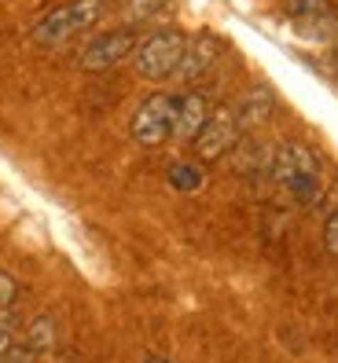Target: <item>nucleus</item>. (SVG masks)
Wrapping results in <instances>:
<instances>
[{
  "mask_svg": "<svg viewBox=\"0 0 338 363\" xmlns=\"http://www.w3.org/2000/svg\"><path fill=\"white\" fill-rule=\"evenodd\" d=\"M103 11H107V0H70V4H59L52 11H45L33 26V40L45 48H59L81 30L96 26Z\"/></svg>",
  "mask_w": 338,
  "mask_h": 363,
  "instance_id": "1",
  "label": "nucleus"
},
{
  "mask_svg": "<svg viewBox=\"0 0 338 363\" xmlns=\"http://www.w3.org/2000/svg\"><path fill=\"white\" fill-rule=\"evenodd\" d=\"M184 48H187V37L180 30H155L151 37H143L136 45L133 67L143 81H165V77H173Z\"/></svg>",
  "mask_w": 338,
  "mask_h": 363,
  "instance_id": "2",
  "label": "nucleus"
},
{
  "mask_svg": "<svg viewBox=\"0 0 338 363\" xmlns=\"http://www.w3.org/2000/svg\"><path fill=\"white\" fill-rule=\"evenodd\" d=\"M173 114H177V96L169 92H151L129 121V133L140 147H162L173 140Z\"/></svg>",
  "mask_w": 338,
  "mask_h": 363,
  "instance_id": "3",
  "label": "nucleus"
},
{
  "mask_svg": "<svg viewBox=\"0 0 338 363\" xmlns=\"http://www.w3.org/2000/svg\"><path fill=\"white\" fill-rule=\"evenodd\" d=\"M239 125H236V114H231V106H221L206 118V125L199 129V136L192 140V151L199 162H221L224 155H231V147L239 143Z\"/></svg>",
  "mask_w": 338,
  "mask_h": 363,
  "instance_id": "4",
  "label": "nucleus"
},
{
  "mask_svg": "<svg viewBox=\"0 0 338 363\" xmlns=\"http://www.w3.org/2000/svg\"><path fill=\"white\" fill-rule=\"evenodd\" d=\"M136 33L133 30H111V33H99V37H92L89 45L81 48V55H77V67L81 70H89V74H103V70H111V67H118L121 59H129L133 52H136Z\"/></svg>",
  "mask_w": 338,
  "mask_h": 363,
  "instance_id": "5",
  "label": "nucleus"
},
{
  "mask_svg": "<svg viewBox=\"0 0 338 363\" xmlns=\"http://www.w3.org/2000/svg\"><path fill=\"white\" fill-rule=\"evenodd\" d=\"M268 173L276 184H287L294 177H320V158H316L305 143H280L276 151H272V162H268Z\"/></svg>",
  "mask_w": 338,
  "mask_h": 363,
  "instance_id": "6",
  "label": "nucleus"
},
{
  "mask_svg": "<svg viewBox=\"0 0 338 363\" xmlns=\"http://www.w3.org/2000/svg\"><path fill=\"white\" fill-rule=\"evenodd\" d=\"M217 55H221V40H217L214 33L192 37V40H187V48H184V55H180V62H177V70H173L177 84H195V81H202V77L209 74V67L217 62Z\"/></svg>",
  "mask_w": 338,
  "mask_h": 363,
  "instance_id": "7",
  "label": "nucleus"
},
{
  "mask_svg": "<svg viewBox=\"0 0 338 363\" xmlns=\"http://www.w3.org/2000/svg\"><path fill=\"white\" fill-rule=\"evenodd\" d=\"M209 118V103L202 92H184L177 96V114H173V140L180 143H192L199 136V129Z\"/></svg>",
  "mask_w": 338,
  "mask_h": 363,
  "instance_id": "8",
  "label": "nucleus"
},
{
  "mask_svg": "<svg viewBox=\"0 0 338 363\" xmlns=\"http://www.w3.org/2000/svg\"><path fill=\"white\" fill-rule=\"evenodd\" d=\"M272 111H276V99H272L268 89H250L236 106H231L239 133H250V129H258V125H265L272 118Z\"/></svg>",
  "mask_w": 338,
  "mask_h": 363,
  "instance_id": "9",
  "label": "nucleus"
},
{
  "mask_svg": "<svg viewBox=\"0 0 338 363\" xmlns=\"http://www.w3.org/2000/svg\"><path fill=\"white\" fill-rule=\"evenodd\" d=\"M23 341H26V345H30L37 356L52 352V349L59 345V327H55V319H52L48 312L33 315L30 323H26V334H23Z\"/></svg>",
  "mask_w": 338,
  "mask_h": 363,
  "instance_id": "10",
  "label": "nucleus"
},
{
  "mask_svg": "<svg viewBox=\"0 0 338 363\" xmlns=\"http://www.w3.org/2000/svg\"><path fill=\"white\" fill-rule=\"evenodd\" d=\"M231 151H236V169L239 173H258V169H268V162H272V155H265V147L258 140H239Z\"/></svg>",
  "mask_w": 338,
  "mask_h": 363,
  "instance_id": "11",
  "label": "nucleus"
},
{
  "mask_svg": "<svg viewBox=\"0 0 338 363\" xmlns=\"http://www.w3.org/2000/svg\"><path fill=\"white\" fill-rule=\"evenodd\" d=\"M173 8V0H125V18L129 23H151Z\"/></svg>",
  "mask_w": 338,
  "mask_h": 363,
  "instance_id": "12",
  "label": "nucleus"
},
{
  "mask_svg": "<svg viewBox=\"0 0 338 363\" xmlns=\"http://www.w3.org/2000/svg\"><path fill=\"white\" fill-rule=\"evenodd\" d=\"M169 184H173L177 191H199L202 173L195 165H187V162H173V165H169Z\"/></svg>",
  "mask_w": 338,
  "mask_h": 363,
  "instance_id": "13",
  "label": "nucleus"
},
{
  "mask_svg": "<svg viewBox=\"0 0 338 363\" xmlns=\"http://www.w3.org/2000/svg\"><path fill=\"white\" fill-rule=\"evenodd\" d=\"M287 15L302 18V23H312V18L331 15V8H327V0H287Z\"/></svg>",
  "mask_w": 338,
  "mask_h": 363,
  "instance_id": "14",
  "label": "nucleus"
},
{
  "mask_svg": "<svg viewBox=\"0 0 338 363\" xmlns=\"http://www.w3.org/2000/svg\"><path fill=\"white\" fill-rule=\"evenodd\" d=\"M15 327H18L15 312L11 308H0V359L15 349Z\"/></svg>",
  "mask_w": 338,
  "mask_h": 363,
  "instance_id": "15",
  "label": "nucleus"
},
{
  "mask_svg": "<svg viewBox=\"0 0 338 363\" xmlns=\"http://www.w3.org/2000/svg\"><path fill=\"white\" fill-rule=\"evenodd\" d=\"M15 297H18V283H15V275L0 272V308H11V305H15Z\"/></svg>",
  "mask_w": 338,
  "mask_h": 363,
  "instance_id": "16",
  "label": "nucleus"
},
{
  "mask_svg": "<svg viewBox=\"0 0 338 363\" xmlns=\"http://www.w3.org/2000/svg\"><path fill=\"white\" fill-rule=\"evenodd\" d=\"M324 250L331 253V257H338V209L324 220Z\"/></svg>",
  "mask_w": 338,
  "mask_h": 363,
  "instance_id": "17",
  "label": "nucleus"
},
{
  "mask_svg": "<svg viewBox=\"0 0 338 363\" xmlns=\"http://www.w3.org/2000/svg\"><path fill=\"white\" fill-rule=\"evenodd\" d=\"M334 70H338V48H334Z\"/></svg>",
  "mask_w": 338,
  "mask_h": 363,
  "instance_id": "18",
  "label": "nucleus"
},
{
  "mask_svg": "<svg viewBox=\"0 0 338 363\" xmlns=\"http://www.w3.org/2000/svg\"><path fill=\"white\" fill-rule=\"evenodd\" d=\"M147 363H169V359H147Z\"/></svg>",
  "mask_w": 338,
  "mask_h": 363,
  "instance_id": "19",
  "label": "nucleus"
}]
</instances>
